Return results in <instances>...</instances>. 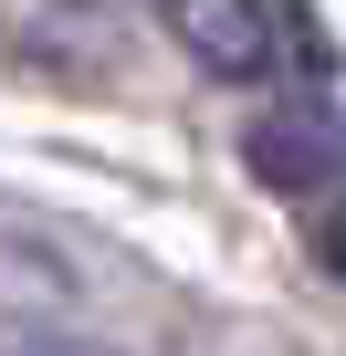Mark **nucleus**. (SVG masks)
Returning a JSON list of instances; mask_svg holds the SVG:
<instances>
[{"mask_svg": "<svg viewBox=\"0 0 346 356\" xmlns=\"http://www.w3.org/2000/svg\"><path fill=\"white\" fill-rule=\"evenodd\" d=\"M242 168L283 200H346V105H325V95L262 105L242 126Z\"/></svg>", "mask_w": 346, "mask_h": 356, "instance_id": "obj_2", "label": "nucleus"}, {"mask_svg": "<svg viewBox=\"0 0 346 356\" xmlns=\"http://www.w3.org/2000/svg\"><path fill=\"white\" fill-rule=\"evenodd\" d=\"M315 241H325V273H336V283H346V200H336V210H325V231H315Z\"/></svg>", "mask_w": 346, "mask_h": 356, "instance_id": "obj_4", "label": "nucleus"}, {"mask_svg": "<svg viewBox=\"0 0 346 356\" xmlns=\"http://www.w3.org/2000/svg\"><path fill=\"white\" fill-rule=\"evenodd\" d=\"M0 356H116V346H95V335H22V346H0Z\"/></svg>", "mask_w": 346, "mask_h": 356, "instance_id": "obj_3", "label": "nucleus"}, {"mask_svg": "<svg viewBox=\"0 0 346 356\" xmlns=\"http://www.w3.org/2000/svg\"><path fill=\"white\" fill-rule=\"evenodd\" d=\"M168 32L189 42L200 74L221 84H273V74H325V32L294 0H168Z\"/></svg>", "mask_w": 346, "mask_h": 356, "instance_id": "obj_1", "label": "nucleus"}]
</instances>
